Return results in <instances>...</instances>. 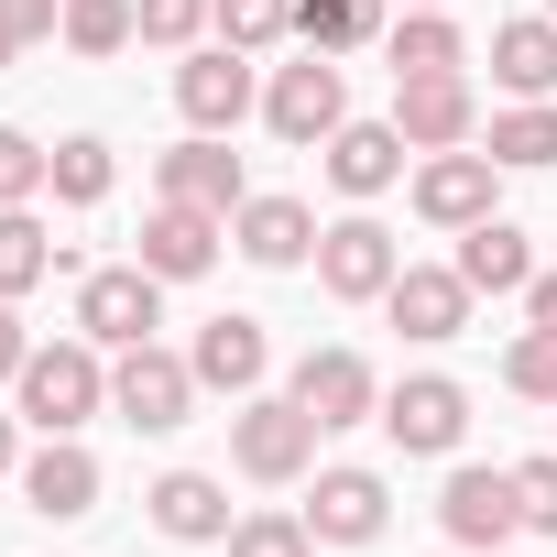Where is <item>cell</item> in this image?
Here are the masks:
<instances>
[{
  "instance_id": "obj_1",
  "label": "cell",
  "mask_w": 557,
  "mask_h": 557,
  "mask_svg": "<svg viewBox=\"0 0 557 557\" xmlns=\"http://www.w3.org/2000/svg\"><path fill=\"white\" fill-rule=\"evenodd\" d=\"M99 405H110L99 339H66V350H34V361H23V416H34L45 437H77Z\"/></svg>"
},
{
  "instance_id": "obj_2",
  "label": "cell",
  "mask_w": 557,
  "mask_h": 557,
  "mask_svg": "<svg viewBox=\"0 0 557 557\" xmlns=\"http://www.w3.org/2000/svg\"><path fill=\"white\" fill-rule=\"evenodd\" d=\"M318 416L296 405V394H240V416H230V459L251 470V481H296L307 459H318Z\"/></svg>"
},
{
  "instance_id": "obj_3",
  "label": "cell",
  "mask_w": 557,
  "mask_h": 557,
  "mask_svg": "<svg viewBox=\"0 0 557 557\" xmlns=\"http://www.w3.org/2000/svg\"><path fill=\"white\" fill-rule=\"evenodd\" d=\"M77 329H88L99 350H132V339H153V329H164V273H143V262H110V273H88V285H77Z\"/></svg>"
},
{
  "instance_id": "obj_4",
  "label": "cell",
  "mask_w": 557,
  "mask_h": 557,
  "mask_svg": "<svg viewBox=\"0 0 557 557\" xmlns=\"http://www.w3.org/2000/svg\"><path fill=\"white\" fill-rule=\"evenodd\" d=\"M110 405H121L143 437H164V426H186V405H197V361H175V350L132 339V350H121V372H110Z\"/></svg>"
},
{
  "instance_id": "obj_5",
  "label": "cell",
  "mask_w": 557,
  "mask_h": 557,
  "mask_svg": "<svg viewBox=\"0 0 557 557\" xmlns=\"http://www.w3.org/2000/svg\"><path fill=\"white\" fill-rule=\"evenodd\" d=\"M394 230L383 219H339V230H318V285L339 296V307H372V296H394Z\"/></svg>"
},
{
  "instance_id": "obj_6",
  "label": "cell",
  "mask_w": 557,
  "mask_h": 557,
  "mask_svg": "<svg viewBox=\"0 0 557 557\" xmlns=\"http://www.w3.org/2000/svg\"><path fill=\"white\" fill-rule=\"evenodd\" d=\"M383 426H394V448L437 459V448H459V437H470V394H459L448 372H416V383H394V394H383Z\"/></svg>"
},
{
  "instance_id": "obj_7",
  "label": "cell",
  "mask_w": 557,
  "mask_h": 557,
  "mask_svg": "<svg viewBox=\"0 0 557 557\" xmlns=\"http://www.w3.org/2000/svg\"><path fill=\"white\" fill-rule=\"evenodd\" d=\"M394 132H405L416 153H459V143L481 132L470 77H394Z\"/></svg>"
},
{
  "instance_id": "obj_8",
  "label": "cell",
  "mask_w": 557,
  "mask_h": 557,
  "mask_svg": "<svg viewBox=\"0 0 557 557\" xmlns=\"http://www.w3.org/2000/svg\"><path fill=\"white\" fill-rule=\"evenodd\" d=\"M230 240H240V262H262V273L318 262V219H307V197H240V208H230Z\"/></svg>"
},
{
  "instance_id": "obj_9",
  "label": "cell",
  "mask_w": 557,
  "mask_h": 557,
  "mask_svg": "<svg viewBox=\"0 0 557 557\" xmlns=\"http://www.w3.org/2000/svg\"><path fill=\"white\" fill-rule=\"evenodd\" d=\"M262 121L285 132V143H329V132L350 121V88H339V66H329V55L285 66V77H273V99H262Z\"/></svg>"
},
{
  "instance_id": "obj_10",
  "label": "cell",
  "mask_w": 557,
  "mask_h": 557,
  "mask_svg": "<svg viewBox=\"0 0 557 557\" xmlns=\"http://www.w3.org/2000/svg\"><path fill=\"white\" fill-rule=\"evenodd\" d=\"M219 208H186V197H164L153 219H143V273H164V285H197V273L219 262Z\"/></svg>"
},
{
  "instance_id": "obj_11",
  "label": "cell",
  "mask_w": 557,
  "mask_h": 557,
  "mask_svg": "<svg viewBox=\"0 0 557 557\" xmlns=\"http://www.w3.org/2000/svg\"><path fill=\"white\" fill-rule=\"evenodd\" d=\"M296 405H307L318 426H361V416H383V383H372L361 350H307V361H296Z\"/></svg>"
},
{
  "instance_id": "obj_12",
  "label": "cell",
  "mask_w": 557,
  "mask_h": 557,
  "mask_svg": "<svg viewBox=\"0 0 557 557\" xmlns=\"http://www.w3.org/2000/svg\"><path fill=\"white\" fill-rule=\"evenodd\" d=\"M383 513H394L383 470H318V503H307V535H318V546H372V535H383Z\"/></svg>"
},
{
  "instance_id": "obj_13",
  "label": "cell",
  "mask_w": 557,
  "mask_h": 557,
  "mask_svg": "<svg viewBox=\"0 0 557 557\" xmlns=\"http://www.w3.org/2000/svg\"><path fill=\"white\" fill-rule=\"evenodd\" d=\"M175 110H186L197 132H230V121L251 110V55H240V45L186 55V66H175Z\"/></svg>"
},
{
  "instance_id": "obj_14",
  "label": "cell",
  "mask_w": 557,
  "mask_h": 557,
  "mask_svg": "<svg viewBox=\"0 0 557 557\" xmlns=\"http://www.w3.org/2000/svg\"><path fill=\"white\" fill-rule=\"evenodd\" d=\"M437 524H448L459 546H503V535L524 524V503H513V470H448V492H437Z\"/></svg>"
},
{
  "instance_id": "obj_15",
  "label": "cell",
  "mask_w": 557,
  "mask_h": 557,
  "mask_svg": "<svg viewBox=\"0 0 557 557\" xmlns=\"http://www.w3.org/2000/svg\"><path fill=\"white\" fill-rule=\"evenodd\" d=\"M492 153H426L416 164V208L437 219V230H470V219H492Z\"/></svg>"
},
{
  "instance_id": "obj_16",
  "label": "cell",
  "mask_w": 557,
  "mask_h": 557,
  "mask_svg": "<svg viewBox=\"0 0 557 557\" xmlns=\"http://www.w3.org/2000/svg\"><path fill=\"white\" fill-rule=\"evenodd\" d=\"M186 361H197V383H208V394H262V372H273V339H262V318H208Z\"/></svg>"
},
{
  "instance_id": "obj_17",
  "label": "cell",
  "mask_w": 557,
  "mask_h": 557,
  "mask_svg": "<svg viewBox=\"0 0 557 557\" xmlns=\"http://www.w3.org/2000/svg\"><path fill=\"white\" fill-rule=\"evenodd\" d=\"M383 307H394V329H405V339H459V329H470V285H459V262H448V273L405 262Z\"/></svg>"
},
{
  "instance_id": "obj_18",
  "label": "cell",
  "mask_w": 557,
  "mask_h": 557,
  "mask_svg": "<svg viewBox=\"0 0 557 557\" xmlns=\"http://www.w3.org/2000/svg\"><path fill=\"white\" fill-rule=\"evenodd\" d=\"M405 153H416V143H405L394 121H339V132H329V186H350V197H383V186L405 175Z\"/></svg>"
},
{
  "instance_id": "obj_19",
  "label": "cell",
  "mask_w": 557,
  "mask_h": 557,
  "mask_svg": "<svg viewBox=\"0 0 557 557\" xmlns=\"http://www.w3.org/2000/svg\"><path fill=\"white\" fill-rule=\"evenodd\" d=\"M23 503L55 513V524H66V513H99V459H88L77 437H45V448L23 459Z\"/></svg>"
},
{
  "instance_id": "obj_20",
  "label": "cell",
  "mask_w": 557,
  "mask_h": 557,
  "mask_svg": "<svg viewBox=\"0 0 557 557\" xmlns=\"http://www.w3.org/2000/svg\"><path fill=\"white\" fill-rule=\"evenodd\" d=\"M153 524H164L175 546H230V492H219L208 470H164V481H153Z\"/></svg>"
},
{
  "instance_id": "obj_21",
  "label": "cell",
  "mask_w": 557,
  "mask_h": 557,
  "mask_svg": "<svg viewBox=\"0 0 557 557\" xmlns=\"http://www.w3.org/2000/svg\"><path fill=\"white\" fill-rule=\"evenodd\" d=\"M459 285H470V296H524V285H535V251H524L513 219H470V240H459Z\"/></svg>"
},
{
  "instance_id": "obj_22",
  "label": "cell",
  "mask_w": 557,
  "mask_h": 557,
  "mask_svg": "<svg viewBox=\"0 0 557 557\" xmlns=\"http://www.w3.org/2000/svg\"><path fill=\"white\" fill-rule=\"evenodd\" d=\"M164 197H186V208H240V153L219 143V132H197V143H175L164 153Z\"/></svg>"
},
{
  "instance_id": "obj_23",
  "label": "cell",
  "mask_w": 557,
  "mask_h": 557,
  "mask_svg": "<svg viewBox=\"0 0 557 557\" xmlns=\"http://www.w3.org/2000/svg\"><path fill=\"white\" fill-rule=\"evenodd\" d=\"M492 77H503L513 99H546V88H557V23H503V34H492Z\"/></svg>"
},
{
  "instance_id": "obj_24",
  "label": "cell",
  "mask_w": 557,
  "mask_h": 557,
  "mask_svg": "<svg viewBox=\"0 0 557 557\" xmlns=\"http://www.w3.org/2000/svg\"><path fill=\"white\" fill-rule=\"evenodd\" d=\"M55 262H66V240H45L34 208H0V296H34Z\"/></svg>"
},
{
  "instance_id": "obj_25",
  "label": "cell",
  "mask_w": 557,
  "mask_h": 557,
  "mask_svg": "<svg viewBox=\"0 0 557 557\" xmlns=\"http://www.w3.org/2000/svg\"><path fill=\"white\" fill-rule=\"evenodd\" d=\"M459 55H470V45H459L448 12H405V23H394V77H459Z\"/></svg>"
},
{
  "instance_id": "obj_26",
  "label": "cell",
  "mask_w": 557,
  "mask_h": 557,
  "mask_svg": "<svg viewBox=\"0 0 557 557\" xmlns=\"http://www.w3.org/2000/svg\"><path fill=\"white\" fill-rule=\"evenodd\" d=\"M492 164H513V175H535V164H557V110H546V99H524V110H503V121H492Z\"/></svg>"
},
{
  "instance_id": "obj_27",
  "label": "cell",
  "mask_w": 557,
  "mask_h": 557,
  "mask_svg": "<svg viewBox=\"0 0 557 557\" xmlns=\"http://www.w3.org/2000/svg\"><path fill=\"white\" fill-rule=\"evenodd\" d=\"M372 12L383 0H296V34H307V55H350L372 34Z\"/></svg>"
},
{
  "instance_id": "obj_28",
  "label": "cell",
  "mask_w": 557,
  "mask_h": 557,
  "mask_svg": "<svg viewBox=\"0 0 557 557\" xmlns=\"http://www.w3.org/2000/svg\"><path fill=\"white\" fill-rule=\"evenodd\" d=\"M208 23H219V45L262 55L273 34H296V0H208Z\"/></svg>"
},
{
  "instance_id": "obj_29",
  "label": "cell",
  "mask_w": 557,
  "mask_h": 557,
  "mask_svg": "<svg viewBox=\"0 0 557 557\" xmlns=\"http://www.w3.org/2000/svg\"><path fill=\"white\" fill-rule=\"evenodd\" d=\"M45 186H55L66 208H99V197H110V143H99V132L55 143V175H45Z\"/></svg>"
},
{
  "instance_id": "obj_30",
  "label": "cell",
  "mask_w": 557,
  "mask_h": 557,
  "mask_svg": "<svg viewBox=\"0 0 557 557\" xmlns=\"http://www.w3.org/2000/svg\"><path fill=\"white\" fill-rule=\"evenodd\" d=\"M132 34H143L132 0H66V45H77V55H121Z\"/></svg>"
},
{
  "instance_id": "obj_31",
  "label": "cell",
  "mask_w": 557,
  "mask_h": 557,
  "mask_svg": "<svg viewBox=\"0 0 557 557\" xmlns=\"http://www.w3.org/2000/svg\"><path fill=\"white\" fill-rule=\"evenodd\" d=\"M503 383L535 394V405H557V329H524V339L503 350Z\"/></svg>"
},
{
  "instance_id": "obj_32",
  "label": "cell",
  "mask_w": 557,
  "mask_h": 557,
  "mask_svg": "<svg viewBox=\"0 0 557 557\" xmlns=\"http://www.w3.org/2000/svg\"><path fill=\"white\" fill-rule=\"evenodd\" d=\"M45 175H55V153H45L34 132H12V121H0V208H23Z\"/></svg>"
},
{
  "instance_id": "obj_33",
  "label": "cell",
  "mask_w": 557,
  "mask_h": 557,
  "mask_svg": "<svg viewBox=\"0 0 557 557\" xmlns=\"http://www.w3.org/2000/svg\"><path fill=\"white\" fill-rule=\"evenodd\" d=\"M230 557H318V535L296 513H251V524H230Z\"/></svg>"
},
{
  "instance_id": "obj_34",
  "label": "cell",
  "mask_w": 557,
  "mask_h": 557,
  "mask_svg": "<svg viewBox=\"0 0 557 557\" xmlns=\"http://www.w3.org/2000/svg\"><path fill=\"white\" fill-rule=\"evenodd\" d=\"M143 12V45H197L208 34V0H132Z\"/></svg>"
},
{
  "instance_id": "obj_35",
  "label": "cell",
  "mask_w": 557,
  "mask_h": 557,
  "mask_svg": "<svg viewBox=\"0 0 557 557\" xmlns=\"http://www.w3.org/2000/svg\"><path fill=\"white\" fill-rule=\"evenodd\" d=\"M513 503H524L535 535H557V459H524V470H513Z\"/></svg>"
},
{
  "instance_id": "obj_36",
  "label": "cell",
  "mask_w": 557,
  "mask_h": 557,
  "mask_svg": "<svg viewBox=\"0 0 557 557\" xmlns=\"http://www.w3.org/2000/svg\"><path fill=\"white\" fill-rule=\"evenodd\" d=\"M0 23H12L23 45H45V34H66V0H0Z\"/></svg>"
},
{
  "instance_id": "obj_37",
  "label": "cell",
  "mask_w": 557,
  "mask_h": 557,
  "mask_svg": "<svg viewBox=\"0 0 557 557\" xmlns=\"http://www.w3.org/2000/svg\"><path fill=\"white\" fill-rule=\"evenodd\" d=\"M23 361H34V339H23V318H12V296H0V383H23Z\"/></svg>"
},
{
  "instance_id": "obj_38",
  "label": "cell",
  "mask_w": 557,
  "mask_h": 557,
  "mask_svg": "<svg viewBox=\"0 0 557 557\" xmlns=\"http://www.w3.org/2000/svg\"><path fill=\"white\" fill-rule=\"evenodd\" d=\"M524 318H535V329H557V273H535V285H524Z\"/></svg>"
},
{
  "instance_id": "obj_39",
  "label": "cell",
  "mask_w": 557,
  "mask_h": 557,
  "mask_svg": "<svg viewBox=\"0 0 557 557\" xmlns=\"http://www.w3.org/2000/svg\"><path fill=\"white\" fill-rule=\"evenodd\" d=\"M12 55H23V34H12V23H0V66H12Z\"/></svg>"
},
{
  "instance_id": "obj_40",
  "label": "cell",
  "mask_w": 557,
  "mask_h": 557,
  "mask_svg": "<svg viewBox=\"0 0 557 557\" xmlns=\"http://www.w3.org/2000/svg\"><path fill=\"white\" fill-rule=\"evenodd\" d=\"M0 470H12V416H0Z\"/></svg>"
},
{
  "instance_id": "obj_41",
  "label": "cell",
  "mask_w": 557,
  "mask_h": 557,
  "mask_svg": "<svg viewBox=\"0 0 557 557\" xmlns=\"http://www.w3.org/2000/svg\"><path fill=\"white\" fill-rule=\"evenodd\" d=\"M405 12H448V0H405Z\"/></svg>"
},
{
  "instance_id": "obj_42",
  "label": "cell",
  "mask_w": 557,
  "mask_h": 557,
  "mask_svg": "<svg viewBox=\"0 0 557 557\" xmlns=\"http://www.w3.org/2000/svg\"><path fill=\"white\" fill-rule=\"evenodd\" d=\"M470 557H503V546H470Z\"/></svg>"
},
{
  "instance_id": "obj_43",
  "label": "cell",
  "mask_w": 557,
  "mask_h": 557,
  "mask_svg": "<svg viewBox=\"0 0 557 557\" xmlns=\"http://www.w3.org/2000/svg\"><path fill=\"white\" fill-rule=\"evenodd\" d=\"M546 23H557V0H546Z\"/></svg>"
}]
</instances>
